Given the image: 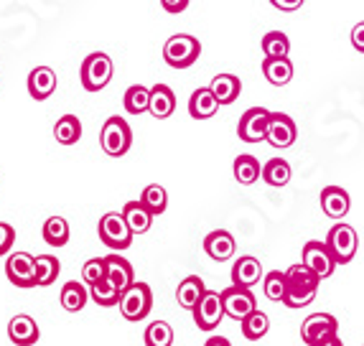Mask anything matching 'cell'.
Here are the masks:
<instances>
[{
  "mask_svg": "<svg viewBox=\"0 0 364 346\" xmlns=\"http://www.w3.org/2000/svg\"><path fill=\"white\" fill-rule=\"evenodd\" d=\"M298 138V128L296 122H293L291 115L286 112H270V122H267V135L265 140L270 143L273 148H291Z\"/></svg>",
  "mask_w": 364,
  "mask_h": 346,
  "instance_id": "obj_14",
  "label": "cell"
},
{
  "mask_svg": "<svg viewBox=\"0 0 364 346\" xmlns=\"http://www.w3.org/2000/svg\"><path fill=\"white\" fill-rule=\"evenodd\" d=\"M286 283L288 291L283 306H288V308H306V306H311L316 301L321 278L314 270H309L304 262H298V265H291L286 270Z\"/></svg>",
  "mask_w": 364,
  "mask_h": 346,
  "instance_id": "obj_1",
  "label": "cell"
},
{
  "mask_svg": "<svg viewBox=\"0 0 364 346\" xmlns=\"http://www.w3.org/2000/svg\"><path fill=\"white\" fill-rule=\"evenodd\" d=\"M28 94L36 102H43V99H49L56 90V72L51 67H36L31 69L28 74Z\"/></svg>",
  "mask_w": 364,
  "mask_h": 346,
  "instance_id": "obj_18",
  "label": "cell"
},
{
  "mask_svg": "<svg viewBox=\"0 0 364 346\" xmlns=\"http://www.w3.org/2000/svg\"><path fill=\"white\" fill-rule=\"evenodd\" d=\"M140 201L146 204V209L158 217V214H164L168 209V194H166L164 186H158V183H151V186L143 188V194H140Z\"/></svg>",
  "mask_w": 364,
  "mask_h": 346,
  "instance_id": "obj_36",
  "label": "cell"
},
{
  "mask_svg": "<svg viewBox=\"0 0 364 346\" xmlns=\"http://www.w3.org/2000/svg\"><path fill=\"white\" fill-rule=\"evenodd\" d=\"M267 122H270V109L265 107H250L240 122H237V135L245 143H260L267 135Z\"/></svg>",
  "mask_w": 364,
  "mask_h": 346,
  "instance_id": "obj_12",
  "label": "cell"
},
{
  "mask_svg": "<svg viewBox=\"0 0 364 346\" xmlns=\"http://www.w3.org/2000/svg\"><path fill=\"white\" fill-rule=\"evenodd\" d=\"M304 262L309 270H314L321 280L331 278L336 270V260L331 255V249L326 247V242H318V239H311L304 244Z\"/></svg>",
  "mask_w": 364,
  "mask_h": 346,
  "instance_id": "obj_11",
  "label": "cell"
},
{
  "mask_svg": "<svg viewBox=\"0 0 364 346\" xmlns=\"http://www.w3.org/2000/svg\"><path fill=\"white\" fill-rule=\"evenodd\" d=\"M122 217H125V222H128V227H130L133 234H146L153 225V214L148 212L146 204H143L140 199L128 201V204L122 207Z\"/></svg>",
  "mask_w": 364,
  "mask_h": 346,
  "instance_id": "obj_24",
  "label": "cell"
},
{
  "mask_svg": "<svg viewBox=\"0 0 364 346\" xmlns=\"http://www.w3.org/2000/svg\"><path fill=\"white\" fill-rule=\"evenodd\" d=\"M235 237H232L227 229H214L207 234V239H204V252H207L212 260L217 262H225V260H232L235 257Z\"/></svg>",
  "mask_w": 364,
  "mask_h": 346,
  "instance_id": "obj_19",
  "label": "cell"
},
{
  "mask_svg": "<svg viewBox=\"0 0 364 346\" xmlns=\"http://www.w3.org/2000/svg\"><path fill=\"white\" fill-rule=\"evenodd\" d=\"M13 242H16V229L8 222H0V257L11 255Z\"/></svg>",
  "mask_w": 364,
  "mask_h": 346,
  "instance_id": "obj_41",
  "label": "cell"
},
{
  "mask_svg": "<svg viewBox=\"0 0 364 346\" xmlns=\"http://www.w3.org/2000/svg\"><path fill=\"white\" fill-rule=\"evenodd\" d=\"M107 278V267H105V257H92V260L85 262L82 267V280H85V286H95L100 280Z\"/></svg>",
  "mask_w": 364,
  "mask_h": 346,
  "instance_id": "obj_40",
  "label": "cell"
},
{
  "mask_svg": "<svg viewBox=\"0 0 364 346\" xmlns=\"http://www.w3.org/2000/svg\"><path fill=\"white\" fill-rule=\"evenodd\" d=\"M54 138L61 146H74V143H79V138H82V122H79V117L77 115L59 117L54 125Z\"/></svg>",
  "mask_w": 364,
  "mask_h": 346,
  "instance_id": "obj_32",
  "label": "cell"
},
{
  "mask_svg": "<svg viewBox=\"0 0 364 346\" xmlns=\"http://www.w3.org/2000/svg\"><path fill=\"white\" fill-rule=\"evenodd\" d=\"M318 346H344V341H341L339 334H336V336H331V339L323 341V344H318Z\"/></svg>",
  "mask_w": 364,
  "mask_h": 346,
  "instance_id": "obj_46",
  "label": "cell"
},
{
  "mask_svg": "<svg viewBox=\"0 0 364 346\" xmlns=\"http://www.w3.org/2000/svg\"><path fill=\"white\" fill-rule=\"evenodd\" d=\"M262 278H265V275H262L260 260L252 255L240 257V260H235V265H232V286H237V288H255Z\"/></svg>",
  "mask_w": 364,
  "mask_h": 346,
  "instance_id": "obj_15",
  "label": "cell"
},
{
  "mask_svg": "<svg viewBox=\"0 0 364 346\" xmlns=\"http://www.w3.org/2000/svg\"><path fill=\"white\" fill-rule=\"evenodd\" d=\"M100 146L109 158H120L133 146V130L122 117H107L102 130H100Z\"/></svg>",
  "mask_w": 364,
  "mask_h": 346,
  "instance_id": "obj_3",
  "label": "cell"
},
{
  "mask_svg": "<svg viewBox=\"0 0 364 346\" xmlns=\"http://www.w3.org/2000/svg\"><path fill=\"white\" fill-rule=\"evenodd\" d=\"M122 104H125V112L128 115H143V112H148V107H151V87H143V85H133L128 87V92H125V97H122Z\"/></svg>",
  "mask_w": 364,
  "mask_h": 346,
  "instance_id": "obj_30",
  "label": "cell"
},
{
  "mask_svg": "<svg viewBox=\"0 0 364 346\" xmlns=\"http://www.w3.org/2000/svg\"><path fill=\"white\" fill-rule=\"evenodd\" d=\"M105 267H107V280L117 288L120 293H125L135 283L133 265H130L120 252H112V255L105 257Z\"/></svg>",
  "mask_w": 364,
  "mask_h": 346,
  "instance_id": "obj_16",
  "label": "cell"
},
{
  "mask_svg": "<svg viewBox=\"0 0 364 346\" xmlns=\"http://www.w3.org/2000/svg\"><path fill=\"white\" fill-rule=\"evenodd\" d=\"M112 74H115V64L105 51H95L82 61V69H79V80L87 92H102L105 87L112 82Z\"/></svg>",
  "mask_w": 364,
  "mask_h": 346,
  "instance_id": "obj_2",
  "label": "cell"
},
{
  "mask_svg": "<svg viewBox=\"0 0 364 346\" xmlns=\"http://www.w3.org/2000/svg\"><path fill=\"white\" fill-rule=\"evenodd\" d=\"M146 346H173V328L166 321H153L146 328Z\"/></svg>",
  "mask_w": 364,
  "mask_h": 346,
  "instance_id": "obj_39",
  "label": "cell"
},
{
  "mask_svg": "<svg viewBox=\"0 0 364 346\" xmlns=\"http://www.w3.org/2000/svg\"><path fill=\"white\" fill-rule=\"evenodd\" d=\"M286 291H288L286 273H280V270H273V273H267L265 278H262V293H265L267 301L283 303V301H286Z\"/></svg>",
  "mask_w": 364,
  "mask_h": 346,
  "instance_id": "obj_37",
  "label": "cell"
},
{
  "mask_svg": "<svg viewBox=\"0 0 364 346\" xmlns=\"http://www.w3.org/2000/svg\"><path fill=\"white\" fill-rule=\"evenodd\" d=\"M120 313L125 321H143L153 308V291L148 283L135 280L133 286L120 296Z\"/></svg>",
  "mask_w": 364,
  "mask_h": 346,
  "instance_id": "obj_6",
  "label": "cell"
},
{
  "mask_svg": "<svg viewBox=\"0 0 364 346\" xmlns=\"http://www.w3.org/2000/svg\"><path fill=\"white\" fill-rule=\"evenodd\" d=\"M321 209L328 219H344L352 209V199L341 186H326L321 191Z\"/></svg>",
  "mask_w": 364,
  "mask_h": 346,
  "instance_id": "obj_20",
  "label": "cell"
},
{
  "mask_svg": "<svg viewBox=\"0 0 364 346\" xmlns=\"http://www.w3.org/2000/svg\"><path fill=\"white\" fill-rule=\"evenodd\" d=\"M194 313V323L199 331H214L219 323L225 321V306H222V293L217 291H207L201 296V301L196 303Z\"/></svg>",
  "mask_w": 364,
  "mask_h": 346,
  "instance_id": "obj_8",
  "label": "cell"
},
{
  "mask_svg": "<svg viewBox=\"0 0 364 346\" xmlns=\"http://www.w3.org/2000/svg\"><path fill=\"white\" fill-rule=\"evenodd\" d=\"M209 90L214 92V97H217L219 104H232L240 97V92H242V82L235 74H217L212 80V85H209Z\"/></svg>",
  "mask_w": 364,
  "mask_h": 346,
  "instance_id": "obj_23",
  "label": "cell"
},
{
  "mask_svg": "<svg viewBox=\"0 0 364 346\" xmlns=\"http://www.w3.org/2000/svg\"><path fill=\"white\" fill-rule=\"evenodd\" d=\"M201 56V43L191 33H176L164 43V59L173 69H188Z\"/></svg>",
  "mask_w": 364,
  "mask_h": 346,
  "instance_id": "obj_4",
  "label": "cell"
},
{
  "mask_svg": "<svg viewBox=\"0 0 364 346\" xmlns=\"http://www.w3.org/2000/svg\"><path fill=\"white\" fill-rule=\"evenodd\" d=\"M97 234L102 244H107L112 252H122L133 244V232H130L128 222L122 217V212H107L97 225Z\"/></svg>",
  "mask_w": 364,
  "mask_h": 346,
  "instance_id": "obj_5",
  "label": "cell"
},
{
  "mask_svg": "<svg viewBox=\"0 0 364 346\" xmlns=\"http://www.w3.org/2000/svg\"><path fill=\"white\" fill-rule=\"evenodd\" d=\"M204 293H207L204 280H201L199 275H188L186 280H181V286L176 288V301H178V306H181V308L194 310Z\"/></svg>",
  "mask_w": 364,
  "mask_h": 346,
  "instance_id": "obj_25",
  "label": "cell"
},
{
  "mask_svg": "<svg viewBox=\"0 0 364 346\" xmlns=\"http://www.w3.org/2000/svg\"><path fill=\"white\" fill-rule=\"evenodd\" d=\"M326 247L331 249V255H334L336 265H346V262H352L354 255H357V247H359V237H357V229L352 225H334L328 229L326 234Z\"/></svg>",
  "mask_w": 364,
  "mask_h": 346,
  "instance_id": "obj_7",
  "label": "cell"
},
{
  "mask_svg": "<svg viewBox=\"0 0 364 346\" xmlns=\"http://www.w3.org/2000/svg\"><path fill=\"white\" fill-rule=\"evenodd\" d=\"M120 296H122V293L117 291V288L112 286L107 278L100 280V283H95V286L90 288V298L97 306H105V308H112V306L120 303Z\"/></svg>",
  "mask_w": 364,
  "mask_h": 346,
  "instance_id": "obj_38",
  "label": "cell"
},
{
  "mask_svg": "<svg viewBox=\"0 0 364 346\" xmlns=\"http://www.w3.org/2000/svg\"><path fill=\"white\" fill-rule=\"evenodd\" d=\"M69 222L64 217H49L43 222V242L51 244V247H64L69 242Z\"/></svg>",
  "mask_w": 364,
  "mask_h": 346,
  "instance_id": "obj_31",
  "label": "cell"
},
{
  "mask_svg": "<svg viewBox=\"0 0 364 346\" xmlns=\"http://www.w3.org/2000/svg\"><path fill=\"white\" fill-rule=\"evenodd\" d=\"M161 6L171 16H178V13H183L188 8V0H161Z\"/></svg>",
  "mask_w": 364,
  "mask_h": 346,
  "instance_id": "obj_42",
  "label": "cell"
},
{
  "mask_svg": "<svg viewBox=\"0 0 364 346\" xmlns=\"http://www.w3.org/2000/svg\"><path fill=\"white\" fill-rule=\"evenodd\" d=\"M59 301H61V306H64V310H69V313H77V310L85 308L87 301H90V291H87L85 283H77V280H72V283H67V286L61 288Z\"/></svg>",
  "mask_w": 364,
  "mask_h": 346,
  "instance_id": "obj_27",
  "label": "cell"
},
{
  "mask_svg": "<svg viewBox=\"0 0 364 346\" xmlns=\"http://www.w3.org/2000/svg\"><path fill=\"white\" fill-rule=\"evenodd\" d=\"M219 107L222 104L217 102V97H214V92L209 87H199L188 97V115L194 117V120H209V117L217 115Z\"/></svg>",
  "mask_w": 364,
  "mask_h": 346,
  "instance_id": "obj_21",
  "label": "cell"
},
{
  "mask_svg": "<svg viewBox=\"0 0 364 346\" xmlns=\"http://www.w3.org/2000/svg\"><path fill=\"white\" fill-rule=\"evenodd\" d=\"M222 306H225V316H230L232 321H245L252 310H257V301L252 291L237 286L222 291Z\"/></svg>",
  "mask_w": 364,
  "mask_h": 346,
  "instance_id": "obj_10",
  "label": "cell"
},
{
  "mask_svg": "<svg viewBox=\"0 0 364 346\" xmlns=\"http://www.w3.org/2000/svg\"><path fill=\"white\" fill-rule=\"evenodd\" d=\"M293 171H291V163L283 158H270L265 166H262V181L267 183V186L273 188H280V186H288V181H291Z\"/></svg>",
  "mask_w": 364,
  "mask_h": 346,
  "instance_id": "obj_28",
  "label": "cell"
},
{
  "mask_svg": "<svg viewBox=\"0 0 364 346\" xmlns=\"http://www.w3.org/2000/svg\"><path fill=\"white\" fill-rule=\"evenodd\" d=\"M204 346H232L230 339H225V336H209L207 341H204Z\"/></svg>",
  "mask_w": 364,
  "mask_h": 346,
  "instance_id": "obj_45",
  "label": "cell"
},
{
  "mask_svg": "<svg viewBox=\"0 0 364 346\" xmlns=\"http://www.w3.org/2000/svg\"><path fill=\"white\" fill-rule=\"evenodd\" d=\"M240 328H242V336L250 341H260L262 336L270 331V321H267V316L262 313V310H252L245 321H240Z\"/></svg>",
  "mask_w": 364,
  "mask_h": 346,
  "instance_id": "obj_35",
  "label": "cell"
},
{
  "mask_svg": "<svg viewBox=\"0 0 364 346\" xmlns=\"http://www.w3.org/2000/svg\"><path fill=\"white\" fill-rule=\"evenodd\" d=\"M262 54L265 59H283V56L291 54V38L283 33V31H270L262 36Z\"/></svg>",
  "mask_w": 364,
  "mask_h": 346,
  "instance_id": "obj_33",
  "label": "cell"
},
{
  "mask_svg": "<svg viewBox=\"0 0 364 346\" xmlns=\"http://www.w3.org/2000/svg\"><path fill=\"white\" fill-rule=\"evenodd\" d=\"M352 46H354L357 51H362V54H364V21H362V23H357V26L352 28Z\"/></svg>",
  "mask_w": 364,
  "mask_h": 346,
  "instance_id": "obj_44",
  "label": "cell"
},
{
  "mask_svg": "<svg viewBox=\"0 0 364 346\" xmlns=\"http://www.w3.org/2000/svg\"><path fill=\"white\" fill-rule=\"evenodd\" d=\"M262 74L273 87H286L293 80V64L288 56H283V59H262Z\"/></svg>",
  "mask_w": 364,
  "mask_h": 346,
  "instance_id": "obj_26",
  "label": "cell"
},
{
  "mask_svg": "<svg viewBox=\"0 0 364 346\" xmlns=\"http://www.w3.org/2000/svg\"><path fill=\"white\" fill-rule=\"evenodd\" d=\"M173 109H176V94L171 90L168 85H153L151 87V112L156 120H166V117L173 115Z\"/></svg>",
  "mask_w": 364,
  "mask_h": 346,
  "instance_id": "obj_22",
  "label": "cell"
},
{
  "mask_svg": "<svg viewBox=\"0 0 364 346\" xmlns=\"http://www.w3.org/2000/svg\"><path fill=\"white\" fill-rule=\"evenodd\" d=\"M270 3H273V8H278V11L293 13V11H298V8L304 6L306 0H270Z\"/></svg>",
  "mask_w": 364,
  "mask_h": 346,
  "instance_id": "obj_43",
  "label": "cell"
},
{
  "mask_svg": "<svg viewBox=\"0 0 364 346\" xmlns=\"http://www.w3.org/2000/svg\"><path fill=\"white\" fill-rule=\"evenodd\" d=\"M339 334V321L331 313H311L301 326V339L309 346H318Z\"/></svg>",
  "mask_w": 364,
  "mask_h": 346,
  "instance_id": "obj_9",
  "label": "cell"
},
{
  "mask_svg": "<svg viewBox=\"0 0 364 346\" xmlns=\"http://www.w3.org/2000/svg\"><path fill=\"white\" fill-rule=\"evenodd\" d=\"M36 257L28 252H11L6 260V275L16 288H36V273H33Z\"/></svg>",
  "mask_w": 364,
  "mask_h": 346,
  "instance_id": "obj_13",
  "label": "cell"
},
{
  "mask_svg": "<svg viewBox=\"0 0 364 346\" xmlns=\"http://www.w3.org/2000/svg\"><path fill=\"white\" fill-rule=\"evenodd\" d=\"M235 178L242 186H252L257 178L262 176V168H260V161L255 156H250V153H242V156H237L235 158Z\"/></svg>",
  "mask_w": 364,
  "mask_h": 346,
  "instance_id": "obj_29",
  "label": "cell"
},
{
  "mask_svg": "<svg viewBox=\"0 0 364 346\" xmlns=\"http://www.w3.org/2000/svg\"><path fill=\"white\" fill-rule=\"evenodd\" d=\"M38 336H41L38 323L31 316H26V313H18V316H13L8 321V339L16 346H33L38 341Z\"/></svg>",
  "mask_w": 364,
  "mask_h": 346,
  "instance_id": "obj_17",
  "label": "cell"
},
{
  "mask_svg": "<svg viewBox=\"0 0 364 346\" xmlns=\"http://www.w3.org/2000/svg\"><path fill=\"white\" fill-rule=\"evenodd\" d=\"M33 273H36V286L46 288L59 278L61 265L54 255H38L36 260H33Z\"/></svg>",
  "mask_w": 364,
  "mask_h": 346,
  "instance_id": "obj_34",
  "label": "cell"
}]
</instances>
